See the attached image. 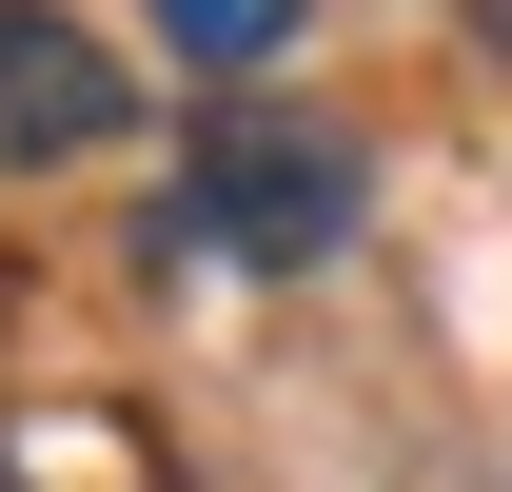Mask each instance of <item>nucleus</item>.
I'll return each instance as SVG.
<instances>
[{
  "label": "nucleus",
  "mask_w": 512,
  "mask_h": 492,
  "mask_svg": "<svg viewBox=\"0 0 512 492\" xmlns=\"http://www.w3.org/2000/svg\"><path fill=\"white\" fill-rule=\"evenodd\" d=\"M138 138V79L99 20L60 0H0V178H60V158H119Z\"/></svg>",
  "instance_id": "obj_2"
},
{
  "label": "nucleus",
  "mask_w": 512,
  "mask_h": 492,
  "mask_svg": "<svg viewBox=\"0 0 512 492\" xmlns=\"http://www.w3.org/2000/svg\"><path fill=\"white\" fill-rule=\"evenodd\" d=\"M355 138L316 119V99H217L197 119V158H178V217L158 237H197V256H237V276H316L335 237H355Z\"/></svg>",
  "instance_id": "obj_1"
},
{
  "label": "nucleus",
  "mask_w": 512,
  "mask_h": 492,
  "mask_svg": "<svg viewBox=\"0 0 512 492\" xmlns=\"http://www.w3.org/2000/svg\"><path fill=\"white\" fill-rule=\"evenodd\" d=\"M158 40H178L197 79H256L276 40H296V0H158Z\"/></svg>",
  "instance_id": "obj_3"
},
{
  "label": "nucleus",
  "mask_w": 512,
  "mask_h": 492,
  "mask_svg": "<svg viewBox=\"0 0 512 492\" xmlns=\"http://www.w3.org/2000/svg\"><path fill=\"white\" fill-rule=\"evenodd\" d=\"M473 20H493V40H512V0H473Z\"/></svg>",
  "instance_id": "obj_4"
}]
</instances>
